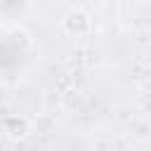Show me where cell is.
I'll use <instances>...</instances> for the list:
<instances>
[{
    "instance_id": "3957f363",
    "label": "cell",
    "mask_w": 151,
    "mask_h": 151,
    "mask_svg": "<svg viewBox=\"0 0 151 151\" xmlns=\"http://www.w3.org/2000/svg\"><path fill=\"white\" fill-rule=\"evenodd\" d=\"M149 45H151V28H149Z\"/></svg>"
},
{
    "instance_id": "6da1fadb",
    "label": "cell",
    "mask_w": 151,
    "mask_h": 151,
    "mask_svg": "<svg viewBox=\"0 0 151 151\" xmlns=\"http://www.w3.org/2000/svg\"><path fill=\"white\" fill-rule=\"evenodd\" d=\"M90 28V14L83 12V9H71L66 17H64V31L71 33V35H80Z\"/></svg>"
},
{
    "instance_id": "7a4b0ae2",
    "label": "cell",
    "mask_w": 151,
    "mask_h": 151,
    "mask_svg": "<svg viewBox=\"0 0 151 151\" xmlns=\"http://www.w3.org/2000/svg\"><path fill=\"white\" fill-rule=\"evenodd\" d=\"M61 104H64L68 111H76V109L83 104V94H80L78 90H68V92L61 94Z\"/></svg>"
},
{
    "instance_id": "277c9868",
    "label": "cell",
    "mask_w": 151,
    "mask_h": 151,
    "mask_svg": "<svg viewBox=\"0 0 151 151\" xmlns=\"http://www.w3.org/2000/svg\"><path fill=\"white\" fill-rule=\"evenodd\" d=\"M142 2H151V0H142Z\"/></svg>"
}]
</instances>
